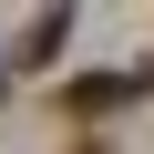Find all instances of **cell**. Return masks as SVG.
Segmentation results:
<instances>
[{"label": "cell", "mask_w": 154, "mask_h": 154, "mask_svg": "<svg viewBox=\"0 0 154 154\" xmlns=\"http://www.w3.org/2000/svg\"><path fill=\"white\" fill-rule=\"evenodd\" d=\"M134 93H144V72H93V82L62 93V113H113V103H134Z\"/></svg>", "instance_id": "1"}, {"label": "cell", "mask_w": 154, "mask_h": 154, "mask_svg": "<svg viewBox=\"0 0 154 154\" xmlns=\"http://www.w3.org/2000/svg\"><path fill=\"white\" fill-rule=\"evenodd\" d=\"M0 93H11V72H0Z\"/></svg>", "instance_id": "3"}, {"label": "cell", "mask_w": 154, "mask_h": 154, "mask_svg": "<svg viewBox=\"0 0 154 154\" xmlns=\"http://www.w3.org/2000/svg\"><path fill=\"white\" fill-rule=\"evenodd\" d=\"M62 31H72V21H62V11H41V21H31V41H21V62H51V51H62Z\"/></svg>", "instance_id": "2"}]
</instances>
